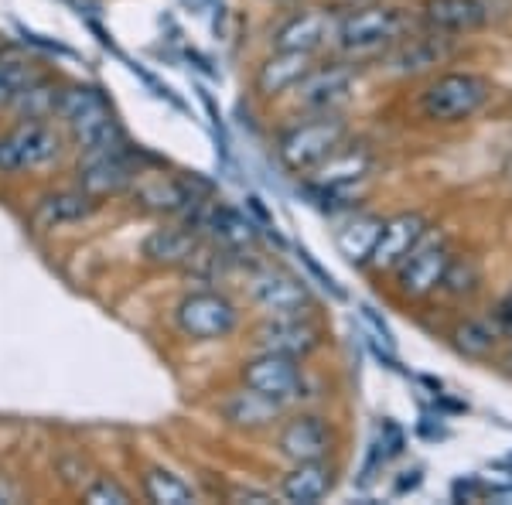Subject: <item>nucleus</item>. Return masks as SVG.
Wrapping results in <instances>:
<instances>
[{
  "label": "nucleus",
  "mask_w": 512,
  "mask_h": 505,
  "mask_svg": "<svg viewBox=\"0 0 512 505\" xmlns=\"http://www.w3.org/2000/svg\"><path fill=\"white\" fill-rule=\"evenodd\" d=\"M495 96V82L482 72L454 69L441 72L420 89L417 110L427 123L437 127H458V123L475 120Z\"/></svg>",
  "instance_id": "obj_1"
},
{
  "label": "nucleus",
  "mask_w": 512,
  "mask_h": 505,
  "mask_svg": "<svg viewBox=\"0 0 512 505\" xmlns=\"http://www.w3.org/2000/svg\"><path fill=\"white\" fill-rule=\"evenodd\" d=\"M407 14L390 4H366L345 11L335 24V45L349 59H369V55H386L393 45L407 38Z\"/></svg>",
  "instance_id": "obj_2"
},
{
  "label": "nucleus",
  "mask_w": 512,
  "mask_h": 505,
  "mask_svg": "<svg viewBox=\"0 0 512 505\" xmlns=\"http://www.w3.org/2000/svg\"><path fill=\"white\" fill-rule=\"evenodd\" d=\"M55 117L69 127L72 140L79 144L82 154H110L123 151V134L113 120L106 99L89 86H69L59 93Z\"/></svg>",
  "instance_id": "obj_3"
},
{
  "label": "nucleus",
  "mask_w": 512,
  "mask_h": 505,
  "mask_svg": "<svg viewBox=\"0 0 512 505\" xmlns=\"http://www.w3.org/2000/svg\"><path fill=\"white\" fill-rule=\"evenodd\" d=\"M349 137V123L338 113H318L308 123H294L277 140V157L291 175H308L325 164Z\"/></svg>",
  "instance_id": "obj_4"
},
{
  "label": "nucleus",
  "mask_w": 512,
  "mask_h": 505,
  "mask_svg": "<svg viewBox=\"0 0 512 505\" xmlns=\"http://www.w3.org/2000/svg\"><path fill=\"white\" fill-rule=\"evenodd\" d=\"M454 256L458 253H454L451 239L444 233H431V229H427L424 239L393 267L400 297H407V301H424V297L441 291V280H444V273H448Z\"/></svg>",
  "instance_id": "obj_5"
},
{
  "label": "nucleus",
  "mask_w": 512,
  "mask_h": 505,
  "mask_svg": "<svg viewBox=\"0 0 512 505\" xmlns=\"http://www.w3.org/2000/svg\"><path fill=\"white\" fill-rule=\"evenodd\" d=\"M62 137L45 120H21L7 137H0V175L38 171L59 161Z\"/></svg>",
  "instance_id": "obj_6"
},
{
  "label": "nucleus",
  "mask_w": 512,
  "mask_h": 505,
  "mask_svg": "<svg viewBox=\"0 0 512 505\" xmlns=\"http://www.w3.org/2000/svg\"><path fill=\"white\" fill-rule=\"evenodd\" d=\"M239 383L270 396V400H277L284 407L291 400H301L308 376H304L301 359H291V355H280V352H256L239 369Z\"/></svg>",
  "instance_id": "obj_7"
},
{
  "label": "nucleus",
  "mask_w": 512,
  "mask_h": 505,
  "mask_svg": "<svg viewBox=\"0 0 512 505\" xmlns=\"http://www.w3.org/2000/svg\"><path fill=\"white\" fill-rule=\"evenodd\" d=\"M355 79H359L355 65H345V62L311 65L308 76L291 89L297 110L311 113V117H318V113H338V106H345L352 99Z\"/></svg>",
  "instance_id": "obj_8"
},
{
  "label": "nucleus",
  "mask_w": 512,
  "mask_h": 505,
  "mask_svg": "<svg viewBox=\"0 0 512 505\" xmlns=\"http://www.w3.org/2000/svg\"><path fill=\"white\" fill-rule=\"evenodd\" d=\"M175 321L188 338H198V342H216V338H226L236 331L239 311L226 294L198 291V294H188L185 301L178 304Z\"/></svg>",
  "instance_id": "obj_9"
},
{
  "label": "nucleus",
  "mask_w": 512,
  "mask_h": 505,
  "mask_svg": "<svg viewBox=\"0 0 512 505\" xmlns=\"http://www.w3.org/2000/svg\"><path fill=\"white\" fill-rule=\"evenodd\" d=\"M260 352H280L291 359H308L311 352L321 349L325 331L308 311L304 314H287V318H267L253 335Z\"/></svg>",
  "instance_id": "obj_10"
},
{
  "label": "nucleus",
  "mask_w": 512,
  "mask_h": 505,
  "mask_svg": "<svg viewBox=\"0 0 512 505\" xmlns=\"http://www.w3.org/2000/svg\"><path fill=\"white\" fill-rule=\"evenodd\" d=\"M338 18L332 7H301V11L287 14L284 21L270 31V45L284 48V52H308L315 55L321 45L335 41Z\"/></svg>",
  "instance_id": "obj_11"
},
{
  "label": "nucleus",
  "mask_w": 512,
  "mask_h": 505,
  "mask_svg": "<svg viewBox=\"0 0 512 505\" xmlns=\"http://www.w3.org/2000/svg\"><path fill=\"white\" fill-rule=\"evenodd\" d=\"M250 294H253V304L267 314V318H287V314L311 311V294H308V287H304V280H297L291 273L274 270V267L253 273Z\"/></svg>",
  "instance_id": "obj_12"
},
{
  "label": "nucleus",
  "mask_w": 512,
  "mask_h": 505,
  "mask_svg": "<svg viewBox=\"0 0 512 505\" xmlns=\"http://www.w3.org/2000/svg\"><path fill=\"white\" fill-rule=\"evenodd\" d=\"M427 215L424 212H400L393 215V219H383V229H379V239L373 246V253H369V267H373L376 273L383 270H393L396 263L403 260L414 246L424 239L427 233Z\"/></svg>",
  "instance_id": "obj_13"
},
{
  "label": "nucleus",
  "mask_w": 512,
  "mask_h": 505,
  "mask_svg": "<svg viewBox=\"0 0 512 505\" xmlns=\"http://www.w3.org/2000/svg\"><path fill=\"white\" fill-rule=\"evenodd\" d=\"M489 4L485 0H420V21L434 35H472L489 24Z\"/></svg>",
  "instance_id": "obj_14"
},
{
  "label": "nucleus",
  "mask_w": 512,
  "mask_h": 505,
  "mask_svg": "<svg viewBox=\"0 0 512 505\" xmlns=\"http://www.w3.org/2000/svg\"><path fill=\"white\" fill-rule=\"evenodd\" d=\"M277 451L287 461H325L332 451V430L315 413H301V417L287 420L277 434Z\"/></svg>",
  "instance_id": "obj_15"
},
{
  "label": "nucleus",
  "mask_w": 512,
  "mask_h": 505,
  "mask_svg": "<svg viewBox=\"0 0 512 505\" xmlns=\"http://www.w3.org/2000/svg\"><path fill=\"white\" fill-rule=\"evenodd\" d=\"M451 55V38L448 35H420V38H403L400 45H393L386 52V72L390 76H424V72L437 69Z\"/></svg>",
  "instance_id": "obj_16"
},
{
  "label": "nucleus",
  "mask_w": 512,
  "mask_h": 505,
  "mask_svg": "<svg viewBox=\"0 0 512 505\" xmlns=\"http://www.w3.org/2000/svg\"><path fill=\"white\" fill-rule=\"evenodd\" d=\"M376 157L366 144H352V147H338L325 164L315 168V185L321 192H345V188L359 185L373 175Z\"/></svg>",
  "instance_id": "obj_17"
},
{
  "label": "nucleus",
  "mask_w": 512,
  "mask_h": 505,
  "mask_svg": "<svg viewBox=\"0 0 512 505\" xmlns=\"http://www.w3.org/2000/svg\"><path fill=\"white\" fill-rule=\"evenodd\" d=\"M134 168L123 157V151L110 154H82L79 161V188H86L93 198L103 195H120L134 185Z\"/></svg>",
  "instance_id": "obj_18"
},
{
  "label": "nucleus",
  "mask_w": 512,
  "mask_h": 505,
  "mask_svg": "<svg viewBox=\"0 0 512 505\" xmlns=\"http://www.w3.org/2000/svg\"><path fill=\"white\" fill-rule=\"evenodd\" d=\"M308 72H311V55L308 52H284V48H274V55L263 59L260 69H256L253 86L260 96L277 99V96L291 93V89L308 76Z\"/></svg>",
  "instance_id": "obj_19"
},
{
  "label": "nucleus",
  "mask_w": 512,
  "mask_h": 505,
  "mask_svg": "<svg viewBox=\"0 0 512 505\" xmlns=\"http://www.w3.org/2000/svg\"><path fill=\"white\" fill-rule=\"evenodd\" d=\"M335 485V471L325 461H297V465L280 478V495L287 502H321Z\"/></svg>",
  "instance_id": "obj_20"
},
{
  "label": "nucleus",
  "mask_w": 512,
  "mask_h": 505,
  "mask_svg": "<svg viewBox=\"0 0 512 505\" xmlns=\"http://www.w3.org/2000/svg\"><path fill=\"white\" fill-rule=\"evenodd\" d=\"M222 417L239 430H263V427H274L280 420V403L243 386L239 393H233L222 403Z\"/></svg>",
  "instance_id": "obj_21"
},
{
  "label": "nucleus",
  "mask_w": 512,
  "mask_h": 505,
  "mask_svg": "<svg viewBox=\"0 0 512 505\" xmlns=\"http://www.w3.org/2000/svg\"><path fill=\"white\" fill-rule=\"evenodd\" d=\"M202 246L195 226H168V229H154L144 243V256L151 263L161 267H181L195 256V250Z\"/></svg>",
  "instance_id": "obj_22"
},
{
  "label": "nucleus",
  "mask_w": 512,
  "mask_h": 505,
  "mask_svg": "<svg viewBox=\"0 0 512 505\" xmlns=\"http://www.w3.org/2000/svg\"><path fill=\"white\" fill-rule=\"evenodd\" d=\"M93 212H96V198L89 195L86 188L55 192V195H45L38 202V219L45 222V226H69V222H79Z\"/></svg>",
  "instance_id": "obj_23"
},
{
  "label": "nucleus",
  "mask_w": 512,
  "mask_h": 505,
  "mask_svg": "<svg viewBox=\"0 0 512 505\" xmlns=\"http://www.w3.org/2000/svg\"><path fill=\"white\" fill-rule=\"evenodd\" d=\"M379 229H383V219H379V215H355V219H349L342 229H338L335 243L349 263H366L376 246V239H379Z\"/></svg>",
  "instance_id": "obj_24"
},
{
  "label": "nucleus",
  "mask_w": 512,
  "mask_h": 505,
  "mask_svg": "<svg viewBox=\"0 0 512 505\" xmlns=\"http://www.w3.org/2000/svg\"><path fill=\"white\" fill-rule=\"evenodd\" d=\"M137 198L147 205V209H158V212H188L198 198L188 192V185L171 178H151L137 188Z\"/></svg>",
  "instance_id": "obj_25"
},
{
  "label": "nucleus",
  "mask_w": 512,
  "mask_h": 505,
  "mask_svg": "<svg viewBox=\"0 0 512 505\" xmlns=\"http://www.w3.org/2000/svg\"><path fill=\"white\" fill-rule=\"evenodd\" d=\"M59 93H62V89L55 86V82H48L45 76H38L18 96V103H14L11 110L18 113L21 120H48V117H55V106H59Z\"/></svg>",
  "instance_id": "obj_26"
},
{
  "label": "nucleus",
  "mask_w": 512,
  "mask_h": 505,
  "mask_svg": "<svg viewBox=\"0 0 512 505\" xmlns=\"http://www.w3.org/2000/svg\"><path fill=\"white\" fill-rule=\"evenodd\" d=\"M502 338L499 325H495V318H468L465 325L454 328V345H458L465 355H472V359H482V355H489L495 349V342Z\"/></svg>",
  "instance_id": "obj_27"
},
{
  "label": "nucleus",
  "mask_w": 512,
  "mask_h": 505,
  "mask_svg": "<svg viewBox=\"0 0 512 505\" xmlns=\"http://www.w3.org/2000/svg\"><path fill=\"white\" fill-rule=\"evenodd\" d=\"M144 492L151 502H161V505H188L195 502V488L188 482H181L178 475L164 468H147L144 475Z\"/></svg>",
  "instance_id": "obj_28"
},
{
  "label": "nucleus",
  "mask_w": 512,
  "mask_h": 505,
  "mask_svg": "<svg viewBox=\"0 0 512 505\" xmlns=\"http://www.w3.org/2000/svg\"><path fill=\"white\" fill-rule=\"evenodd\" d=\"M41 76L38 65L28 59H0V110H11L18 96Z\"/></svg>",
  "instance_id": "obj_29"
},
{
  "label": "nucleus",
  "mask_w": 512,
  "mask_h": 505,
  "mask_svg": "<svg viewBox=\"0 0 512 505\" xmlns=\"http://www.w3.org/2000/svg\"><path fill=\"white\" fill-rule=\"evenodd\" d=\"M478 284H482V267H478L472 256H465V260L454 256L448 273H444V280H441V291L448 297H468L478 291Z\"/></svg>",
  "instance_id": "obj_30"
},
{
  "label": "nucleus",
  "mask_w": 512,
  "mask_h": 505,
  "mask_svg": "<svg viewBox=\"0 0 512 505\" xmlns=\"http://www.w3.org/2000/svg\"><path fill=\"white\" fill-rule=\"evenodd\" d=\"M86 502H96V505H123L130 502L127 488H120L117 482H110V478H99V482H93L86 488Z\"/></svg>",
  "instance_id": "obj_31"
},
{
  "label": "nucleus",
  "mask_w": 512,
  "mask_h": 505,
  "mask_svg": "<svg viewBox=\"0 0 512 505\" xmlns=\"http://www.w3.org/2000/svg\"><path fill=\"white\" fill-rule=\"evenodd\" d=\"M495 325H499L502 338H512V294L499 304V311H495Z\"/></svg>",
  "instance_id": "obj_32"
},
{
  "label": "nucleus",
  "mask_w": 512,
  "mask_h": 505,
  "mask_svg": "<svg viewBox=\"0 0 512 505\" xmlns=\"http://www.w3.org/2000/svg\"><path fill=\"white\" fill-rule=\"evenodd\" d=\"M233 499H236V502H274L267 492H253V488H243V492H236Z\"/></svg>",
  "instance_id": "obj_33"
}]
</instances>
